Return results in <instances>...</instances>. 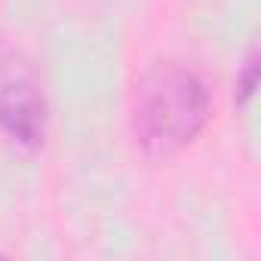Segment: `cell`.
<instances>
[{"label":"cell","instance_id":"cell-1","mask_svg":"<svg viewBox=\"0 0 261 261\" xmlns=\"http://www.w3.org/2000/svg\"><path fill=\"white\" fill-rule=\"evenodd\" d=\"M212 117V95L181 62H154L133 92V133L151 157H172L197 142Z\"/></svg>","mask_w":261,"mask_h":261},{"label":"cell","instance_id":"cell-2","mask_svg":"<svg viewBox=\"0 0 261 261\" xmlns=\"http://www.w3.org/2000/svg\"><path fill=\"white\" fill-rule=\"evenodd\" d=\"M49 108L43 89L28 71H19L0 86V133L25 151H37L46 142Z\"/></svg>","mask_w":261,"mask_h":261},{"label":"cell","instance_id":"cell-3","mask_svg":"<svg viewBox=\"0 0 261 261\" xmlns=\"http://www.w3.org/2000/svg\"><path fill=\"white\" fill-rule=\"evenodd\" d=\"M255 86H258V49L252 46L237 74V105H246L255 95Z\"/></svg>","mask_w":261,"mask_h":261},{"label":"cell","instance_id":"cell-4","mask_svg":"<svg viewBox=\"0 0 261 261\" xmlns=\"http://www.w3.org/2000/svg\"><path fill=\"white\" fill-rule=\"evenodd\" d=\"M19 71H25V68H19V62H16V53L10 49V43L0 37V86H4L10 77H16Z\"/></svg>","mask_w":261,"mask_h":261}]
</instances>
